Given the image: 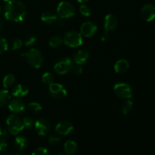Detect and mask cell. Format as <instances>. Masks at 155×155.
Returning <instances> with one entry per match:
<instances>
[{
    "label": "cell",
    "instance_id": "39",
    "mask_svg": "<svg viewBox=\"0 0 155 155\" xmlns=\"http://www.w3.org/2000/svg\"><path fill=\"white\" fill-rule=\"evenodd\" d=\"M0 155H11L8 153H7L6 151H2V152H0Z\"/></svg>",
    "mask_w": 155,
    "mask_h": 155
},
{
    "label": "cell",
    "instance_id": "20",
    "mask_svg": "<svg viewBox=\"0 0 155 155\" xmlns=\"http://www.w3.org/2000/svg\"><path fill=\"white\" fill-rule=\"evenodd\" d=\"M77 142L73 140H68L64 145V153L68 155H73L75 154L77 151Z\"/></svg>",
    "mask_w": 155,
    "mask_h": 155
},
{
    "label": "cell",
    "instance_id": "30",
    "mask_svg": "<svg viewBox=\"0 0 155 155\" xmlns=\"http://www.w3.org/2000/svg\"><path fill=\"white\" fill-rule=\"evenodd\" d=\"M80 12L83 16L89 17L91 15V9L86 5H82L80 7Z\"/></svg>",
    "mask_w": 155,
    "mask_h": 155
},
{
    "label": "cell",
    "instance_id": "41",
    "mask_svg": "<svg viewBox=\"0 0 155 155\" xmlns=\"http://www.w3.org/2000/svg\"><path fill=\"white\" fill-rule=\"evenodd\" d=\"M57 155H66V154H65L64 152H60V153H58Z\"/></svg>",
    "mask_w": 155,
    "mask_h": 155
},
{
    "label": "cell",
    "instance_id": "26",
    "mask_svg": "<svg viewBox=\"0 0 155 155\" xmlns=\"http://www.w3.org/2000/svg\"><path fill=\"white\" fill-rule=\"evenodd\" d=\"M54 77L51 73L49 72H45L42 74V81L45 84L50 85L51 83H54Z\"/></svg>",
    "mask_w": 155,
    "mask_h": 155
},
{
    "label": "cell",
    "instance_id": "44",
    "mask_svg": "<svg viewBox=\"0 0 155 155\" xmlns=\"http://www.w3.org/2000/svg\"><path fill=\"white\" fill-rule=\"evenodd\" d=\"M1 13H2V8L1 6H0V15H1Z\"/></svg>",
    "mask_w": 155,
    "mask_h": 155
},
{
    "label": "cell",
    "instance_id": "10",
    "mask_svg": "<svg viewBox=\"0 0 155 155\" xmlns=\"http://www.w3.org/2000/svg\"><path fill=\"white\" fill-rule=\"evenodd\" d=\"M97 30H98V27L95 23L92 21H86L83 23L80 27V33L83 36L89 38L93 36L97 33Z\"/></svg>",
    "mask_w": 155,
    "mask_h": 155
},
{
    "label": "cell",
    "instance_id": "16",
    "mask_svg": "<svg viewBox=\"0 0 155 155\" xmlns=\"http://www.w3.org/2000/svg\"><path fill=\"white\" fill-rule=\"evenodd\" d=\"M29 145V140L26 136H18L15 139V147L19 151L27 149Z\"/></svg>",
    "mask_w": 155,
    "mask_h": 155
},
{
    "label": "cell",
    "instance_id": "28",
    "mask_svg": "<svg viewBox=\"0 0 155 155\" xmlns=\"http://www.w3.org/2000/svg\"><path fill=\"white\" fill-rule=\"evenodd\" d=\"M36 41H37V38L35 35L30 34L28 36H27V37L24 39V45L27 47L33 46L36 44Z\"/></svg>",
    "mask_w": 155,
    "mask_h": 155
},
{
    "label": "cell",
    "instance_id": "25",
    "mask_svg": "<svg viewBox=\"0 0 155 155\" xmlns=\"http://www.w3.org/2000/svg\"><path fill=\"white\" fill-rule=\"evenodd\" d=\"M27 107H28V109L30 110V112L34 114L40 112L42 108L41 104H39V103L36 102V101H31V102H30L27 104Z\"/></svg>",
    "mask_w": 155,
    "mask_h": 155
},
{
    "label": "cell",
    "instance_id": "5",
    "mask_svg": "<svg viewBox=\"0 0 155 155\" xmlns=\"http://www.w3.org/2000/svg\"><path fill=\"white\" fill-rule=\"evenodd\" d=\"M63 42L71 48H77L83 44V36L76 30H70L65 33L63 38Z\"/></svg>",
    "mask_w": 155,
    "mask_h": 155
},
{
    "label": "cell",
    "instance_id": "7",
    "mask_svg": "<svg viewBox=\"0 0 155 155\" xmlns=\"http://www.w3.org/2000/svg\"><path fill=\"white\" fill-rule=\"evenodd\" d=\"M114 93L118 98L124 100L130 99L133 96V90L130 85L127 83H118L114 86Z\"/></svg>",
    "mask_w": 155,
    "mask_h": 155
},
{
    "label": "cell",
    "instance_id": "8",
    "mask_svg": "<svg viewBox=\"0 0 155 155\" xmlns=\"http://www.w3.org/2000/svg\"><path fill=\"white\" fill-rule=\"evenodd\" d=\"M48 92L51 98L57 100L63 99L68 95V92L63 85L57 83H52L49 85Z\"/></svg>",
    "mask_w": 155,
    "mask_h": 155
},
{
    "label": "cell",
    "instance_id": "31",
    "mask_svg": "<svg viewBox=\"0 0 155 155\" xmlns=\"http://www.w3.org/2000/svg\"><path fill=\"white\" fill-rule=\"evenodd\" d=\"M23 45V41L20 39H15L12 41L11 48L12 50H18L21 48Z\"/></svg>",
    "mask_w": 155,
    "mask_h": 155
},
{
    "label": "cell",
    "instance_id": "38",
    "mask_svg": "<svg viewBox=\"0 0 155 155\" xmlns=\"http://www.w3.org/2000/svg\"><path fill=\"white\" fill-rule=\"evenodd\" d=\"M3 27H4V22H3L2 20L0 18V31L3 29Z\"/></svg>",
    "mask_w": 155,
    "mask_h": 155
},
{
    "label": "cell",
    "instance_id": "32",
    "mask_svg": "<svg viewBox=\"0 0 155 155\" xmlns=\"http://www.w3.org/2000/svg\"><path fill=\"white\" fill-rule=\"evenodd\" d=\"M32 155H50L49 151L47 148H43V147H40L35 150L33 152Z\"/></svg>",
    "mask_w": 155,
    "mask_h": 155
},
{
    "label": "cell",
    "instance_id": "33",
    "mask_svg": "<svg viewBox=\"0 0 155 155\" xmlns=\"http://www.w3.org/2000/svg\"><path fill=\"white\" fill-rule=\"evenodd\" d=\"M8 146V145L7 139L2 137V136H0V152L6 151Z\"/></svg>",
    "mask_w": 155,
    "mask_h": 155
},
{
    "label": "cell",
    "instance_id": "37",
    "mask_svg": "<svg viewBox=\"0 0 155 155\" xmlns=\"http://www.w3.org/2000/svg\"><path fill=\"white\" fill-rule=\"evenodd\" d=\"M57 24L58 27H63L65 26V22L64 19H62V18H59L58 20H57Z\"/></svg>",
    "mask_w": 155,
    "mask_h": 155
},
{
    "label": "cell",
    "instance_id": "14",
    "mask_svg": "<svg viewBox=\"0 0 155 155\" xmlns=\"http://www.w3.org/2000/svg\"><path fill=\"white\" fill-rule=\"evenodd\" d=\"M118 21L116 17L112 14L107 15L104 18V27L105 29V31L110 32L114 30L117 27Z\"/></svg>",
    "mask_w": 155,
    "mask_h": 155
},
{
    "label": "cell",
    "instance_id": "24",
    "mask_svg": "<svg viewBox=\"0 0 155 155\" xmlns=\"http://www.w3.org/2000/svg\"><path fill=\"white\" fill-rule=\"evenodd\" d=\"M133 107V102L130 99H127L123 103L121 106V110H122L124 114H128L131 112Z\"/></svg>",
    "mask_w": 155,
    "mask_h": 155
},
{
    "label": "cell",
    "instance_id": "6",
    "mask_svg": "<svg viewBox=\"0 0 155 155\" xmlns=\"http://www.w3.org/2000/svg\"><path fill=\"white\" fill-rule=\"evenodd\" d=\"M74 64L73 59H71V58H61L54 64V71L59 75H64L71 72Z\"/></svg>",
    "mask_w": 155,
    "mask_h": 155
},
{
    "label": "cell",
    "instance_id": "34",
    "mask_svg": "<svg viewBox=\"0 0 155 155\" xmlns=\"http://www.w3.org/2000/svg\"><path fill=\"white\" fill-rule=\"evenodd\" d=\"M71 72L74 74H75V75H80V74L83 73V68H82V65L74 64V65H73L72 67V69H71Z\"/></svg>",
    "mask_w": 155,
    "mask_h": 155
},
{
    "label": "cell",
    "instance_id": "35",
    "mask_svg": "<svg viewBox=\"0 0 155 155\" xmlns=\"http://www.w3.org/2000/svg\"><path fill=\"white\" fill-rule=\"evenodd\" d=\"M48 142L50 145H56L61 142V139L57 136H54V135H51L49 136L48 138Z\"/></svg>",
    "mask_w": 155,
    "mask_h": 155
},
{
    "label": "cell",
    "instance_id": "27",
    "mask_svg": "<svg viewBox=\"0 0 155 155\" xmlns=\"http://www.w3.org/2000/svg\"><path fill=\"white\" fill-rule=\"evenodd\" d=\"M23 124H24V128L27 129H31L32 127H34L35 120L33 117L29 116H26L23 118L22 120Z\"/></svg>",
    "mask_w": 155,
    "mask_h": 155
},
{
    "label": "cell",
    "instance_id": "42",
    "mask_svg": "<svg viewBox=\"0 0 155 155\" xmlns=\"http://www.w3.org/2000/svg\"><path fill=\"white\" fill-rule=\"evenodd\" d=\"M2 128L1 127V126H0V136H1L2 135Z\"/></svg>",
    "mask_w": 155,
    "mask_h": 155
},
{
    "label": "cell",
    "instance_id": "19",
    "mask_svg": "<svg viewBox=\"0 0 155 155\" xmlns=\"http://www.w3.org/2000/svg\"><path fill=\"white\" fill-rule=\"evenodd\" d=\"M41 20L45 24H51L57 21L58 15L57 14L54 13L51 11H47V12L42 13V16H41Z\"/></svg>",
    "mask_w": 155,
    "mask_h": 155
},
{
    "label": "cell",
    "instance_id": "18",
    "mask_svg": "<svg viewBox=\"0 0 155 155\" xmlns=\"http://www.w3.org/2000/svg\"><path fill=\"white\" fill-rule=\"evenodd\" d=\"M129 68H130V64L126 59H120L114 64V71L117 74H124L127 72Z\"/></svg>",
    "mask_w": 155,
    "mask_h": 155
},
{
    "label": "cell",
    "instance_id": "22",
    "mask_svg": "<svg viewBox=\"0 0 155 155\" xmlns=\"http://www.w3.org/2000/svg\"><path fill=\"white\" fill-rule=\"evenodd\" d=\"M15 82V77L13 74H7L5 76L2 80V85L4 89H9L14 85Z\"/></svg>",
    "mask_w": 155,
    "mask_h": 155
},
{
    "label": "cell",
    "instance_id": "40",
    "mask_svg": "<svg viewBox=\"0 0 155 155\" xmlns=\"http://www.w3.org/2000/svg\"><path fill=\"white\" fill-rule=\"evenodd\" d=\"M77 2H79L80 3H84V2H88L89 0H77Z\"/></svg>",
    "mask_w": 155,
    "mask_h": 155
},
{
    "label": "cell",
    "instance_id": "15",
    "mask_svg": "<svg viewBox=\"0 0 155 155\" xmlns=\"http://www.w3.org/2000/svg\"><path fill=\"white\" fill-rule=\"evenodd\" d=\"M89 58V52L86 49L79 50L73 57V61L76 64L83 65L87 61Z\"/></svg>",
    "mask_w": 155,
    "mask_h": 155
},
{
    "label": "cell",
    "instance_id": "23",
    "mask_svg": "<svg viewBox=\"0 0 155 155\" xmlns=\"http://www.w3.org/2000/svg\"><path fill=\"white\" fill-rule=\"evenodd\" d=\"M48 43H49L50 46L52 48H58L64 43L63 39L58 36H53L50 38Z\"/></svg>",
    "mask_w": 155,
    "mask_h": 155
},
{
    "label": "cell",
    "instance_id": "3",
    "mask_svg": "<svg viewBox=\"0 0 155 155\" xmlns=\"http://www.w3.org/2000/svg\"><path fill=\"white\" fill-rule=\"evenodd\" d=\"M6 127L10 134L14 136L18 135L24 129L22 120L15 114H12L8 117L6 120Z\"/></svg>",
    "mask_w": 155,
    "mask_h": 155
},
{
    "label": "cell",
    "instance_id": "1",
    "mask_svg": "<svg viewBox=\"0 0 155 155\" xmlns=\"http://www.w3.org/2000/svg\"><path fill=\"white\" fill-rule=\"evenodd\" d=\"M26 15L27 8L25 5L19 0H10L5 6V17L6 19L12 22H21L24 21Z\"/></svg>",
    "mask_w": 155,
    "mask_h": 155
},
{
    "label": "cell",
    "instance_id": "36",
    "mask_svg": "<svg viewBox=\"0 0 155 155\" xmlns=\"http://www.w3.org/2000/svg\"><path fill=\"white\" fill-rule=\"evenodd\" d=\"M109 38H110V36H109V32L105 31L102 35H101V40L104 42H107V41L109 39Z\"/></svg>",
    "mask_w": 155,
    "mask_h": 155
},
{
    "label": "cell",
    "instance_id": "13",
    "mask_svg": "<svg viewBox=\"0 0 155 155\" xmlns=\"http://www.w3.org/2000/svg\"><path fill=\"white\" fill-rule=\"evenodd\" d=\"M8 105L9 110L15 114H22L25 111V104L20 98H16L10 101Z\"/></svg>",
    "mask_w": 155,
    "mask_h": 155
},
{
    "label": "cell",
    "instance_id": "43",
    "mask_svg": "<svg viewBox=\"0 0 155 155\" xmlns=\"http://www.w3.org/2000/svg\"><path fill=\"white\" fill-rule=\"evenodd\" d=\"M2 1L5 2H8V1H10V0H2Z\"/></svg>",
    "mask_w": 155,
    "mask_h": 155
},
{
    "label": "cell",
    "instance_id": "29",
    "mask_svg": "<svg viewBox=\"0 0 155 155\" xmlns=\"http://www.w3.org/2000/svg\"><path fill=\"white\" fill-rule=\"evenodd\" d=\"M8 48V44L7 40L5 38L0 37V54L7 51Z\"/></svg>",
    "mask_w": 155,
    "mask_h": 155
},
{
    "label": "cell",
    "instance_id": "45",
    "mask_svg": "<svg viewBox=\"0 0 155 155\" xmlns=\"http://www.w3.org/2000/svg\"><path fill=\"white\" fill-rule=\"evenodd\" d=\"M11 155H22V154H11Z\"/></svg>",
    "mask_w": 155,
    "mask_h": 155
},
{
    "label": "cell",
    "instance_id": "12",
    "mask_svg": "<svg viewBox=\"0 0 155 155\" xmlns=\"http://www.w3.org/2000/svg\"><path fill=\"white\" fill-rule=\"evenodd\" d=\"M74 130V126L70 121L64 120L58 123L55 127V131L61 136H68Z\"/></svg>",
    "mask_w": 155,
    "mask_h": 155
},
{
    "label": "cell",
    "instance_id": "21",
    "mask_svg": "<svg viewBox=\"0 0 155 155\" xmlns=\"http://www.w3.org/2000/svg\"><path fill=\"white\" fill-rule=\"evenodd\" d=\"M11 101V94L6 89H0V107L8 104Z\"/></svg>",
    "mask_w": 155,
    "mask_h": 155
},
{
    "label": "cell",
    "instance_id": "9",
    "mask_svg": "<svg viewBox=\"0 0 155 155\" xmlns=\"http://www.w3.org/2000/svg\"><path fill=\"white\" fill-rule=\"evenodd\" d=\"M35 130L39 136H45L51 131V125L49 122L44 118H39L35 121Z\"/></svg>",
    "mask_w": 155,
    "mask_h": 155
},
{
    "label": "cell",
    "instance_id": "2",
    "mask_svg": "<svg viewBox=\"0 0 155 155\" xmlns=\"http://www.w3.org/2000/svg\"><path fill=\"white\" fill-rule=\"evenodd\" d=\"M21 56L26 58L29 64L36 69L41 68L43 64V56L42 53L36 48H30L27 52L21 54Z\"/></svg>",
    "mask_w": 155,
    "mask_h": 155
},
{
    "label": "cell",
    "instance_id": "17",
    "mask_svg": "<svg viewBox=\"0 0 155 155\" xmlns=\"http://www.w3.org/2000/svg\"><path fill=\"white\" fill-rule=\"evenodd\" d=\"M29 93L28 88L22 84H18L13 88L12 91V95L15 98L24 97Z\"/></svg>",
    "mask_w": 155,
    "mask_h": 155
},
{
    "label": "cell",
    "instance_id": "11",
    "mask_svg": "<svg viewBox=\"0 0 155 155\" xmlns=\"http://www.w3.org/2000/svg\"><path fill=\"white\" fill-rule=\"evenodd\" d=\"M140 15L144 21L151 22L155 19V6L152 4H145L140 11Z\"/></svg>",
    "mask_w": 155,
    "mask_h": 155
},
{
    "label": "cell",
    "instance_id": "4",
    "mask_svg": "<svg viewBox=\"0 0 155 155\" xmlns=\"http://www.w3.org/2000/svg\"><path fill=\"white\" fill-rule=\"evenodd\" d=\"M57 15L62 19L73 18L76 14V8L72 3L68 1H62L58 5Z\"/></svg>",
    "mask_w": 155,
    "mask_h": 155
}]
</instances>
